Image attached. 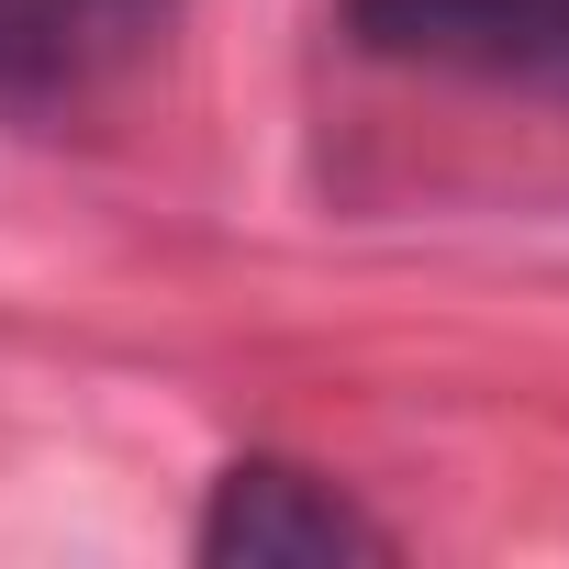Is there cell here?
<instances>
[{"label": "cell", "mask_w": 569, "mask_h": 569, "mask_svg": "<svg viewBox=\"0 0 569 569\" xmlns=\"http://www.w3.org/2000/svg\"><path fill=\"white\" fill-rule=\"evenodd\" d=\"M347 34L391 68L569 101V0H347Z\"/></svg>", "instance_id": "obj_1"}, {"label": "cell", "mask_w": 569, "mask_h": 569, "mask_svg": "<svg viewBox=\"0 0 569 569\" xmlns=\"http://www.w3.org/2000/svg\"><path fill=\"white\" fill-rule=\"evenodd\" d=\"M201 558L212 569H380L391 525H369L325 469L291 458H234L201 502Z\"/></svg>", "instance_id": "obj_2"}, {"label": "cell", "mask_w": 569, "mask_h": 569, "mask_svg": "<svg viewBox=\"0 0 569 569\" xmlns=\"http://www.w3.org/2000/svg\"><path fill=\"white\" fill-rule=\"evenodd\" d=\"M179 0H0V112H68L157 57Z\"/></svg>", "instance_id": "obj_3"}]
</instances>
